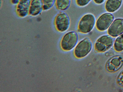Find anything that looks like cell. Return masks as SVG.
Returning a JSON list of instances; mask_svg holds the SVG:
<instances>
[{"label": "cell", "instance_id": "6da1fadb", "mask_svg": "<svg viewBox=\"0 0 123 92\" xmlns=\"http://www.w3.org/2000/svg\"><path fill=\"white\" fill-rule=\"evenodd\" d=\"M96 18L92 13H87L83 15L79 19L77 25V31L86 34L91 32L95 26Z\"/></svg>", "mask_w": 123, "mask_h": 92}, {"label": "cell", "instance_id": "7a4b0ae2", "mask_svg": "<svg viewBox=\"0 0 123 92\" xmlns=\"http://www.w3.org/2000/svg\"><path fill=\"white\" fill-rule=\"evenodd\" d=\"M55 27L58 32L64 33L70 27V20L68 15L65 12H61L55 16L54 21Z\"/></svg>", "mask_w": 123, "mask_h": 92}, {"label": "cell", "instance_id": "3957f363", "mask_svg": "<svg viewBox=\"0 0 123 92\" xmlns=\"http://www.w3.org/2000/svg\"><path fill=\"white\" fill-rule=\"evenodd\" d=\"M113 38L108 34H105L99 37L94 44V48L97 52L103 53L107 52L113 46Z\"/></svg>", "mask_w": 123, "mask_h": 92}, {"label": "cell", "instance_id": "277c9868", "mask_svg": "<svg viewBox=\"0 0 123 92\" xmlns=\"http://www.w3.org/2000/svg\"><path fill=\"white\" fill-rule=\"evenodd\" d=\"M114 19L113 15L108 12L100 15L96 21L95 27L100 32H104L107 30Z\"/></svg>", "mask_w": 123, "mask_h": 92}, {"label": "cell", "instance_id": "5b68a950", "mask_svg": "<svg viewBox=\"0 0 123 92\" xmlns=\"http://www.w3.org/2000/svg\"><path fill=\"white\" fill-rule=\"evenodd\" d=\"M78 35L76 32L70 31L63 36L60 42L61 46L63 50L68 51L72 49L77 43Z\"/></svg>", "mask_w": 123, "mask_h": 92}, {"label": "cell", "instance_id": "8992f818", "mask_svg": "<svg viewBox=\"0 0 123 92\" xmlns=\"http://www.w3.org/2000/svg\"><path fill=\"white\" fill-rule=\"evenodd\" d=\"M123 66V55H117L111 57L107 61L105 65L106 71L110 73L118 71Z\"/></svg>", "mask_w": 123, "mask_h": 92}, {"label": "cell", "instance_id": "52a82bcc", "mask_svg": "<svg viewBox=\"0 0 123 92\" xmlns=\"http://www.w3.org/2000/svg\"><path fill=\"white\" fill-rule=\"evenodd\" d=\"M92 43L90 39L86 37L81 40L76 46L74 50L75 56L78 58H83L91 51Z\"/></svg>", "mask_w": 123, "mask_h": 92}, {"label": "cell", "instance_id": "ba28073f", "mask_svg": "<svg viewBox=\"0 0 123 92\" xmlns=\"http://www.w3.org/2000/svg\"><path fill=\"white\" fill-rule=\"evenodd\" d=\"M107 34L113 38L123 33V18H118L114 20L107 30Z\"/></svg>", "mask_w": 123, "mask_h": 92}, {"label": "cell", "instance_id": "9c48e42d", "mask_svg": "<svg viewBox=\"0 0 123 92\" xmlns=\"http://www.w3.org/2000/svg\"><path fill=\"white\" fill-rule=\"evenodd\" d=\"M30 2V0H19L16 8V12L18 16L23 18L29 15Z\"/></svg>", "mask_w": 123, "mask_h": 92}, {"label": "cell", "instance_id": "30bf717a", "mask_svg": "<svg viewBox=\"0 0 123 92\" xmlns=\"http://www.w3.org/2000/svg\"><path fill=\"white\" fill-rule=\"evenodd\" d=\"M104 8L107 12L113 13L117 11L121 7L123 0H106Z\"/></svg>", "mask_w": 123, "mask_h": 92}, {"label": "cell", "instance_id": "8fae6325", "mask_svg": "<svg viewBox=\"0 0 123 92\" xmlns=\"http://www.w3.org/2000/svg\"><path fill=\"white\" fill-rule=\"evenodd\" d=\"M43 9V5L41 0H31L29 15L36 16L39 15Z\"/></svg>", "mask_w": 123, "mask_h": 92}, {"label": "cell", "instance_id": "7c38bea8", "mask_svg": "<svg viewBox=\"0 0 123 92\" xmlns=\"http://www.w3.org/2000/svg\"><path fill=\"white\" fill-rule=\"evenodd\" d=\"M71 0H55V5L58 10L64 11L66 10L69 7Z\"/></svg>", "mask_w": 123, "mask_h": 92}, {"label": "cell", "instance_id": "4fadbf2b", "mask_svg": "<svg viewBox=\"0 0 123 92\" xmlns=\"http://www.w3.org/2000/svg\"><path fill=\"white\" fill-rule=\"evenodd\" d=\"M113 46L114 50L117 52L123 51V33L116 38Z\"/></svg>", "mask_w": 123, "mask_h": 92}, {"label": "cell", "instance_id": "5bb4252c", "mask_svg": "<svg viewBox=\"0 0 123 92\" xmlns=\"http://www.w3.org/2000/svg\"><path fill=\"white\" fill-rule=\"evenodd\" d=\"M55 0H41L43 5V9L47 11L50 9L55 4Z\"/></svg>", "mask_w": 123, "mask_h": 92}, {"label": "cell", "instance_id": "9a60e30c", "mask_svg": "<svg viewBox=\"0 0 123 92\" xmlns=\"http://www.w3.org/2000/svg\"><path fill=\"white\" fill-rule=\"evenodd\" d=\"M116 81L117 84L118 86L123 88V69L118 74Z\"/></svg>", "mask_w": 123, "mask_h": 92}, {"label": "cell", "instance_id": "2e32d148", "mask_svg": "<svg viewBox=\"0 0 123 92\" xmlns=\"http://www.w3.org/2000/svg\"><path fill=\"white\" fill-rule=\"evenodd\" d=\"M92 0H75L76 5L80 7H83L87 5Z\"/></svg>", "mask_w": 123, "mask_h": 92}, {"label": "cell", "instance_id": "e0dca14e", "mask_svg": "<svg viewBox=\"0 0 123 92\" xmlns=\"http://www.w3.org/2000/svg\"><path fill=\"white\" fill-rule=\"evenodd\" d=\"M106 0H93V2L97 5H100L103 4Z\"/></svg>", "mask_w": 123, "mask_h": 92}, {"label": "cell", "instance_id": "ac0fdd59", "mask_svg": "<svg viewBox=\"0 0 123 92\" xmlns=\"http://www.w3.org/2000/svg\"><path fill=\"white\" fill-rule=\"evenodd\" d=\"M19 0H11V3L14 5H17L19 3Z\"/></svg>", "mask_w": 123, "mask_h": 92}]
</instances>
